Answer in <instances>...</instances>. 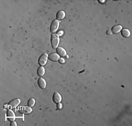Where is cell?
<instances>
[{
    "label": "cell",
    "mask_w": 132,
    "mask_h": 126,
    "mask_svg": "<svg viewBox=\"0 0 132 126\" xmlns=\"http://www.w3.org/2000/svg\"><path fill=\"white\" fill-rule=\"evenodd\" d=\"M57 54L62 57H65L66 56V52L62 47H58L57 49Z\"/></svg>",
    "instance_id": "9c48e42d"
},
{
    "label": "cell",
    "mask_w": 132,
    "mask_h": 126,
    "mask_svg": "<svg viewBox=\"0 0 132 126\" xmlns=\"http://www.w3.org/2000/svg\"><path fill=\"white\" fill-rule=\"evenodd\" d=\"M59 62L61 63H64V62H65V61H64V59H59Z\"/></svg>",
    "instance_id": "ac0fdd59"
},
{
    "label": "cell",
    "mask_w": 132,
    "mask_h": 126,
    "mask_svg": "<svg viewBox=\"0 0 132 126\" xmlns=\"http://www.w3.org/2000/svg\"><path fill=\"white\" fill-rule=\"evenodd\" d=\"M65 17V12L64 11H59L57 12V15H56V18H57V20H62Z\"/></svg>",
    "instance_id": "7c38bea8"
},
{
    "label": "cell",
    "mask_w": 132,
    "mask_h": 126,
    "mask_svg": "<svg viewBox=\"0 0 132 126\" xmlns=\"http://www.w3.org/2000/svg\"><path fill=\"white\" fill-rule=\"evenodd\" d=\"M21 103V100L19 99H13L8 103V105H9V107H11V109H14L16 107L20 104Z\"/></svg>",
    "instance_id": "277c9868"
},
{
    "label": "cell",
    "mask_w": 132,
    "mask_h": 126,
    "mask_svg": "<svg viewBox=\"0 0 132 126\" xmlns=\"http://www.w3.org/2000/svg\"><path fill=\"white\" fill-rule=\"evenodd\" d=\"M48 58L50 61L56 62L59 60V55H58L55 53H53V54H50V55L48 56Z\"/></svg>",
    "instance_id": "52a82bcc"
},
{
    "label": "cell",
    "mask_w": 132,
    "mask_h": 126,
    "mask_svg": "<svg viewBox=\"0 0 132 126\" xmlns=\"http://www.w3.org/2000/svg\"><path fill=\"white\" fill-rule=\"evenodd\" d=\"M62 107V104H59V103H58V108L59 109H61Z\"/></svg>",
    "instance_id": "d6986e66"
},
{
    "label": "cell",
    "mask_w": 132,
    "mask_h": 126,
    "mask_svg": "<svg viewBox=\"0 0 132 126\" xmlns=\"http://www.w3.org/2000/svg\"><path fill=\"white\" fill-rule=\"evenodd\" d=\"M32 109L29 106H24L21 107L20 109V110H19V113H22V114H29L32 112Z\"/></svg>",
    "instance_id": "5b68a950"
},
{
    "label": "cell",
    "mask_w": 132,
    "mask_h": 126,
    "mask_svg": "<svg viewBox=\"0 0 132 126\" xmlns=\"http://www.w3.org/2000/svg\"><path fill=\"white\" fill-rule=\"evenodd\" d=\"M53 101L55 103L58 104L62 101V96L58 92H55L53 95Z\"/></svg>",
    "instance_id": "8992f818"
},
{
    "label": "cell",
    "mask_w": 132,
    "mask_h": 126,
    "mask_svg": "<svg viewBox=\"0 0 132 126\" xmlns=\"http://www.w3.org/2000/svg\"><path fill=\"white\" fill-rule=\"evenodd\" d=\"M59 43V38L58 35L53 33L51 35V43L52 46L54 48H57L58 46Z\"/></svg>",
    "instance_id": "6da1fadb"
},
{
    "label": "cell",
    "mask_w": 132,
    "mask_h": 126,
    "mask_svg": "<svg viewBox=\"0 0 132 126\" xmlns=\"http://www.w3.org/2000/svg\"><path fill=\"white\" fill-rule=\"evenodd\" d=\"M7 118H8L9 120L10 121H14L15 119V114L14 113V112L11 110H8L7 111Z\"/></svg>",
    "instance_id": "ba28073f"
},
{
    "label": "cell",
    "mask_w": 132,
    "mask_h": 126,
    "mask_svg": "<svg viewBox=\"0 0 132 126\" xmlns=\"http://www.w3.org/2000/svg\"><path fill=\"white\" fill-rule=\"evenodd\" d=\"M59 26V21L57 19L54 20L52 22L51 25H50V32L52 33H55L57 31L58 29Z\"/></svg>",
    "instance_id": "7a4b0ae2"
},
{
    "label": "cell",
    "mask_w": 132,
    "mask_h": 126,
    "mask_svg": "<svg viewBox=\"0 0 132 126\" xmlns=\"http://www.w3.org/2000/svg\"><path fill=\"white\" fill-rule=\"evenodd\" d=\"M38 84L39 86L40 87L41 89H45L47 86V83H46V81L43 78H40L38 79Z\"/></svg>",
    "instance_id": "30bf717a"
},
{
    "label": "cell",
    "mask_w": 132,
    "mask_h": 126,
    "mask_svg": "<svg viewBox=\"0 0 132 126\" xmlns=\"http://www.w3.org/2000/svg\"><path fill=\"white\" fill-rule=\"evenodd\" d=\"M122 29V26L121 25H115L112 27L111 31L112 33H115V34H117Z\"/></svg>",
    "instance_id": "8fae6325"
},
{
    "label": "cell",
    "mask_w": 132,
    "mask_h": 126,
    "mask_svg": "<svg viewBox=\"0 0 132 126\" xmlns=\"http://www.w3.org/2000/svg\"><path fill=\"white\" fill-rule=\"evenodd\" d=\"M122 35L124 38H129L130 35V32L127 29H123L121 30Z\"/></svg>",
    "instance_id": "4fadbf2b"
},
{
    "label": "cell",
    "mask_w": 132,
    "mask_h": 126,
    "mask_svg": "<svg viewBox=\"0 0 132 126\" xmlns=\"http://www.w3.org/2000/svg\"><path fill=\"white\" fill-rule=\"evenodd\" d=\"M106 33H107V35H110L112 34V31H111V30H108V31H107V32H106Z\"/></svg>",
    "instance_id": "e0dca14e"
},
{
    "label": "cell",
    "mask_w": 132,
    "mask_h": 126,
    "mask_svg": "<svg viewBox=\"0 0 132 126\" xmlns=\"http://www.w3.org/2000/svg\"><path fill=\"white\" fill-rule=\"evenodd\" d=\"M11 126H16L17 125H16V123H15L14 121H13L12 123H11Z\"/></svg>",
    "instance_id": "2e32d148"
},
{
    "label": "cell",
    "mask_w": 132,
    "mask_h": 126,
    "mask_svg": "<svg viewBox=\"0 0 132 126\" xmlns=\"http://www.w3.org/2000/svg\"><path fill=\"white\" fill-rule=\"evenodd\" d=\"M35 104V100L33 98H31V99H29L28 102V105L29 107H33Z\"/></svg>",
    "instance_id": "9a60e30c"
},
{
    "label": "cell",
    "mask_w": 132,
    "mask_h": 126,
    "mask_svg": "<svg viewBox=\"0 0 132 126\" xmlns=\"http://www.w3.org/2000/svg\"><path fill=\"white\" fill-rule=\"evenodd\" d=\"M45 69L43 68V66H41L38 68V71H37V74L39 76H43V75H44L45 74Z\"/></svg>",
    "instance_id": "5bb4252c"
},
{
    "label": "cell",
    "mask_w": 132,
    "mask_h": 126,
    "mask_svg": "<svg viewBox=\"0 0 132 126\" xmlns=\"http://www.w3.org/2000/svg\"><path fill=\"white\" fill-rule=\"evenodd\" d=\"M48 60V54H43L39 58L38 60V63L42 66H44L47 63V62Z\"/></svg>",
    "instance_id": "3957f363"
}]
</instances>
